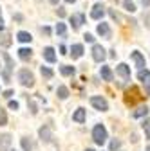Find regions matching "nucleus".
Here are the masks:
<instances>
[{
    "label": "nucleus",
    "instance_id": "nucleus-21",
    "mask_svg": "<svg viewBox=\"0 0 150 151\" xmlns=\"http://www.w3.org/2000/svg\"><path fill=\"white\" fill-rule=\"evenodd\" d=\"M56 96H58V99H67L69 97V88L67 86H63V85H60L58 88H56Z\"/></svg>",
    "mask_w": 150,
    "mask_h": 151
},
{
    "label": "nucleus",
    "instance_id": "nucleus-43",
    "mask_svg": "<svg viewBox=\"0 0 150 151\" xmlns=\"http://www.w3.org/2000/svg\"><path fill=\"white\" fill-rule=\"evenodd\" d=\"M145 92H146V96H150V85H145Z\"/></svg>",
    "mask_w": 150,
    "mask_h": 151
},
{
    "label": "nucleus",
    "instance_id": "nucleus-1",
    "mask_svg": "<svg viewBox=\"0 0 150 151\" xmlns=\"http://www.w3.org/2000/svg\"><path fill=\"white\" fill-rule=\"evenodd\" d=\"M92 139H94V142L98 146H103L108 139V133H107V128L103 124H96L94 128H92Z\"/></svg>",
    "mask_w": 150,
    "mask_h": 151
},
{
    "label": "nucleus",
    "instance_id": "nucleus-24",
    "mask_svg": "<svg viewBox=\"0 0 150 151\" xmlns=\"http://www.w3.org/2000/svg\"><path fill=\"white\" fill-rule=\"evenodd\" d=\"M60 72H62V76H74L76 68L71 67V65H62V67H60Z\"/></svg>",
    "mask_w": 150,
    "mask_h": 151
},
{
    "label": "nucleus",
    "instance_id": "nucleus-34",
    "mask_svg": "<svg viewBox=\"0 0 150 151\" xmlns=\"http://www.w3.org/2000/svg\"><path fill=\"white\" fill-rule=\"evenodd\" d=\"M83 40L89 42V43H94V36H92L90 32H85V34H83Z\"/></svg>",
    "mask_w": 150,
    "mask_h": 151
},
{
    "label": "nucleus",
    "instance_id": "nucleus-29",
    "mask_svg": "<svg viewBox=\"0 0 150 151\" xmlns=\"http://www.w3.org/2000/svg\"><path fill=\"white\" fill-rule=\"evenodd\" d=\"M40 72H42V76H44L45 79H51L52 76H54V72H52L49 67H40Z\"/></svg>",
    "mask_w": 150,
    "mask_h": 151
},
{
    "label": "nucleus",
    "instance_id": "nucleus-12",
    "mask_svg": "<svg viewBox=\"0 0 150 151\" xmlns=\"http://www.w3.org/2000/svg\"><path fill=\"white\" fill-rule=\"evenodd\" d=\"M85 119H87V111H85V108H78L76 111L72 113V121H74V122H78V124L85 122Z\"/></svg>",
    "mask_w": 150,
    "mask_h": 151
},
{
    "label": "nucleus",
    "instance_id": "nucleus-30",
    "mask_svg": "<svg viewBox=\"0 0 150 151\" xmlns=\"http://www.w3.org/2000/svg\"><path fill=\"white\" fill-rule=\"evenodd\" d=\"M7 124V113L4 108H0V126H6Z\"/></svg>",
    "mask_w": 150,
    "mask_h": 151
},
{
    "label": "nucleus",
    "instance_id": "nucleus-9",
    "mask_svg": "<svg viewBox=\"0 0 150 151\" xmlns=\"http://www.w3.org/2000/svg\"><path fill=\"white\" fill-rule=\"evenodd\" d=\"M96 31H98V34H100L101 38H107V40H110V36H112V31H110V27H108V24H105V22H101V24H98V27H96Z\"/></svg>",
    "mask_w": 150,
    "mask_h": 151
},
{
    "label": "nucleus",
    "instance_id": "nucleus-19",
    "mask_svg": "<svg viewBox=\"0 0 150 151\" xmlns=\"http://www.w3.org/2000/svg\"><path fill=\"white\" fill-rule=\"evenodd\" d=\"M16 40H18V42H22V43H29V42L33 40V36H31L27 31H20V32L16 34Z\"/></svg>",
    "mask_w": 150,
    "mask_h": 151
},
{
    "label": "nucleus",
    "instance_id": "nucleus-33",
    "mask_svg": "<svg viewBox=\"0 0 150 151\" xmlns=\"http://www.w3.org/2000/svg\"><path fill=\"white\" fill-rule=\"evenodd\" d=\"M29 108H31V113H33V115H36V113H38V108H36V104H34L33 99H29Z\"/></svg>",
    "mask_w": 150,
    "mask_h": 151
},
{
    "label": "nucleus",
    "instance_id": "nucleus-45",
    "mask_svg": "<svg viewBox=\"0 0 150 151\" xmlns=\"http://www.w3.org/2000/svg\"><path fill=\"white\" fill-rule=\"evenodd\" d=\"M0 24H4V18H2V11H0Z\"/></svg>",
    "mask_w": 150,
    "mask_h": 151
},
{
    "label": "nucleus",
    "instance_id": "nucleus-42",
    "mask_svg": "<svg viewBox=\"0 0 150 151\" xmlns=\"http://www.w3.org/2000/svg\"><path fill=\"white\" fill-rule=\"evenodd\" d=\"M60 54H67V47L65 45H60Z\"/></svg>",
    "mask_w": 150,
    "mask_h": 151
},
{
    "label": "nucleus",
    "instance_id": "nucleus-22",
    "mask_svg": "<svg viewBox=\"0 0 150 151\" xmlns=\"http://www.w3.org/2000/svg\"><path fill=\"white\" fill-rule=\"evenodd\" d=\"M2 58H4V61H6V70H9V72H11V70L15 68V63H13V58H11V56H9L7 52H4V54H2Z\"/></svg>",
    "mask_w": 150,
    "mask_h": 151
},
{
    "label": "nucleus",
    "instance_id": "nucleus-18",
    "mask_svg": "<svg viewBox=\"0 0 150 151\" xmlns=\"http://www.w3.org/2000/svg\"><path fill=\"white\" fill-rule=\"evenodd\" d=\"M11 34L9 32H6V31H2L0 32V45L2 47H11Z\"/></svg>",
    "mask_w": 150,
    "mask_h": 151
},
{
    "label": "nucleus",
    "instance_id": "nucleus-5",
    "mask_svg": "<svg viewBox=\"0 0 150 151\" xmlns=\"http://www.w3.org/2000/svg\"><path fill=\"white\" fill-rule=\"evenodd\" d=\"M105 58H107L105 49H103L101 45H92V60H94V61H98V63H101Z\"/></svg>",
    "mask_w": 150,
    "mask_h": 151
},
{
    "label": "nucleus",
    "instance_id": "nucleus-10",
    "mask_svg": "<svg viewBox=\"0 0 150 151\" xmlns=\"http://www.w3.org/2000/svg\"><path fill=\"white\" fill-rule=\"evenodd\" d=\"M103 14H105L103 4H96L94 7H92V11H90V18H92V20H101Z\"/></svg>",
    "mask_w": 150,
    "mask_h": 151
},
{
    "label": "nucleus",
    "instance_id": "nucleus-35",
    "mask_svg": "<svg viewBox=\"0 0 150 151\" xmlns=\"http://www.w3.org/2000/svg\"><path fill=\"white\" fill-rule=\"evenodd\" d=\"M108 14H110V18H114L116 22H119V14H118L114 9H108Z\"/></svg>",
    "mask_w": 150,
    "mask_h": 151
},
{
    "label": "nucleus",
    "instance_id": "nucleus-20",
    "mask_svg": "<svg viewBox=\"0 0 150 151\" xmlns=\"http://www.w3.org/2000/svg\"><path fill=\"white\" fill-rule=\"evenodd\" d=\"M138 78H139V81L143 83V85H150V70H139V74H138Z\"/></svg>",
    "mask_w": 150,
    "mask_h": 151
},
{
    "label": "nucleus",
    "instance_id": "nucleus-47",
    "mask_svg": "<svg viewBox=\"0 0 150 151\" xmlns=\"http://www.w3.org/2000/svg\"><path fill=\"white\" fill-rule=\"evenodd\" d=\"M85 151H94V149H90V147H89V149H85Z\"/></svg>",
    "mask_w": 150,
    "mask_h": 151
},
{
    "label": "nucleus",
    "instance_id": "nucleus-16",
    "mask_svg": "<svg viewBox=\"0 0 150 151\" xmlns=\"http://www.w3.org/2000/svg\"><path fill=\"white\" fill-rule=\"evenodd\" d=\"M31 56H33V50H31L29 47L18 49V58H20L22 61H29V60H31Z\"/></svg>",
    "mask_w": 150,
    "mask_h": 151
},
{
    "label": "nucleus",
    "instance_id": "nucleus-41",
    "mask_svg": "<svg viewBox=\"0 0 150 151\" xmlns=\"http://www.w3.org/2000/svg\"><path fill=\"white\" fill-rule=\"evenodd\" d=\"M42 32H44V34H47V36H49V34H51V29H49V27H47V25H45V27H42Z\"/></svg>",
    "mask_w": 150,
    "mask_h": 151
},
{
    "label": "nucleus",
    "instance_id": "nucleus-6",
    "mask_svg": "<svg viewBox=\"0 0 150 151\" xmlns=\"http://www.w3.org/2000/svg\"><path fill=\"white\" fill-rule=\"evenodd\" d=\"M13 139L9 133H0V151H11Z\"/></svg>",
    "mask_w": 150,
    "mask_h": 151
},
{
    "label": "nucleus",
    "instance_id": "nucleus-40",
    "mask_svg": "<svg viewBox=\"0 0 150 151\" xmlns=\"http://www.w3.org/2000/svg\"><path fill=\"white\" fill-rule=\"evenodd\" d=\"M143 7H150V0H139Z\"/></svg>",
    "mask_w": 150,
    "mask_h": 151
},
{
    "label": "nucleus",
    "instance_id": "nucleus-14",
    "mask_svg": "<svg viewBox=\"0 0 150 151\" xmlns=\"http://www.w3.org/2000/svg\"><path fill=\"white\" fill-rule=\"evenodd\" d=\"M42 54H44V60H45L47 63H54V61H56V54H54V49H52V47H45Z\"/></svg>",
    "mask_w": 150,
    "mask_h": 151
},
{
    "label": "nucleus",
    "instance_id": "nucleus-36",
    "mask_svg": "<svg viewBox=\"0 0 150 151\" xmlns=\"http://www.w3.org/2000/svg\"><path fill=\"white\" fill-rule=\"evenodd\" d=\"M13 93H15L13 90H6V92L2 93V97H6V99H11V96H13Z\"/></svg>",
    "mask_w": 150,
    "mask_h": 151
},
{
    "label": "nucleus",
    "instance_id": "nucleus-28",
    "mask_svg": "<svg viewBox=\"0 0 150 151\" xmlns=\"http://www.w3.org/2000/svg\"><path fill=\"white\" fill-rule=\"evenodd\" d=\"M123 7H125V11H128V13H134V11H136V6H134L132 0H123Z\"/></svg>",
    "mask_w": 150,
    "mask_h": 151
},
{
    "label": "nucleus",
    "instance_id": "nucleus-13",
    "mask_svg": "<svg viewBox=\"0 0 150 151\" xmlns=\"http://www.w3.org/2000/svg\"><path fill=\"white\" fill-rule=\"evenodd\" d=\"M132 61L136 63V67L141 70V68H145V56L141 54V52H138V50H134L132 52Z\"/></svg>",
    "mask_w": 150,
    "mask_h": 151
},
{
    "label": "nucleus",
    "instance_id": "nucleus-11",
    "mask_svg": "<svg viewBox=\"0 0 150 151\" xmlns=\"http://www.w3.org/2000/svg\"><path fill=\"white\" fill-rule=\"evenodd\" d=\"M116 74H119L125 81H128V79H130V67H128L127 63H119V65L116 67Z\"/></svg>",
    "mask_w": 150,
    "mask_h": 151
},
{
    "label": "nucleus",
    "instance_id": "nucleus-26",
    "mask_svg": "<svg viewBox=\"0 0 150 151\" xmlns=\"http://www.w3.org/2000/svg\"><path fill=\"white\" fill-rule=\"evenodd\" d=\"M141 128H143V131H145L146 139L150 140V119H143V122H141Z\"/></svg>",
    "mask_w": 150,
    "mask_h": 151
},
{
    "label": "nucleus",
    "instance_id": "nucleus-48",
    "mask_svg": "<svg viewBox=\"0 0 150 151\" xmlns=\"http://www.w3.org/2000/svg\"><path fill=\"white\" fill-rule=\"evenodd\" d=\"M145 151H150V146H148V147H146V149H145Z\"/></svg>",
    "mask_w": 150,
    "mask_h": 151
},
{
    "label": "nucleus",
    "instance_id": "nucleus-31",
    "mask_svg": "<svg viewBox=\"0 0 150 151\" xmlns=\"http://www.w3.org/2000/svg\"><path fill=\"white\" fill-rule=\"evenodd\" d=\"M121 147V140H118V139H114L110 142V151H118Z\"/></svg>",
    "mask_w": 150,
    "mask_h": 151
},
{
    "label": "nucleus",
    "instance_id": "nucleus-25",
    "mask_svg": "<svg viewBox=\"0 0 150 151\" xmlns=\"http://www.w3.org/2000/svg\"><path fill=\"white\" fill-rule=\"evenodd\" d=\"M22 149L24 151H33V142L29 140V137H22Z\"/></svg>",
    "mask_w": 150,
    "mask_h": 151
},
{
    "label": "nucleus",
    "instance_id": "nucleus-38",
    "mask_svg": "<svg viewBox=\"0 0 150 151\" xmlns=\"http://www.w3.org/2000/svg\"><path fill=\"white\" fill-rule=\"evenodd\" d=\"M56 14H58L60 18H63V16H65V9H63V7H58V9H56Z\"/></svg>",
    "mask_w": 150,
    "mask_h": 151
},
{
    "label": "nucleus",
    "instance_id": "nucleus-44",
    "mask_svg": "<svg viewBox=\"0 0 150 151\" xmlns=\"http://www.w3.org/2000/svg\"><path fill=\"white\" fill-rule=\"evenodd\" d=\"M49 2H51L52 6H56V4H58V0H49Z\"/></svg>",
    "mask_w": 150,
    "mask_h": 151
},
{
    "label": "nucleus",
    "instance_id": "nucleus-3",
    "mask_svg": "<svg viewBox=\"0 0 150 151\" xmlns=\"http://www.w3.org/2000/svg\"><path fill=\"white\" fill-rule=\"evenodd\" d=\"M143 99V96H141V92H139V88L138 86H130V88H127V92H125V103L127 104H130V106H134L138 101H141Z\"/></svg>",
    "mask_w": 150,
    "mask_h": 151
},
{
    "label": "nucleus",
    "instance_id": "nucleus-37",
    "mask_svg": "<svg viewBox=\"0 0 150 151\" xmlns=\"http://www.w3.org/2000/svg\"><path fill=\"white\" fill-rule=\"evenodd\" d=\"M7 106H9V110H18V103L16 101H9Z\"/></svg>",
    "mask_w": 150,
    "mask_h": 151
},
{
    "label": "nucleus",
    "instance_id": "nucleus-23",
    "mask_svg": "<svg viewBox=\"0 0 150 151\" xmlns=\"http://www.w3.org/2000/svg\"><path fill=\"white\" fill-rule=\"evenodd\" d=\"M146 113H148V108H146V106H139V108L132 113V117H134V119H141V117L146 115Z\"/></svg>",
    "mask_w": 150,
    "mask_h": 151
},
{
    "label": "nucleus",
    "instance_id": "nucleus-15",
    "mask_svg": "<svg viewBox=\"0 0 150 151\" xmlns=\"http://www.w3.org/2000/svg\"><path fill=\"white\" fill-rule=\"evenodd\" d=\"M100 76L103 78V81H112V79H114V74H112L110 67H107V65H103L100 68Z\"/></svg>",
    "mask_w": 150,
    "mask_h": 151
},
{
    "label": "nucleus",
    "instance_id": "nucleus-7",
    "mask_svg": "<svg viewBox=\"0 0 150 151\" xmlns=\"http://www.w3.org/2000/svg\"><path fill=\"white\" fill-rule=\"evenodd\" d=\"M71 24H72V29H74V31L80 29V27L85 24V16H83L82 13H74V14L71 16Z\"/></svg>",
    "mask_w": 150,
    "mask_h": 151
},
{
    "label": "nucleus",
    "instance_id": "nucleus-49",
    "mask_svg": "<svg viewBox=\"0 0 150 151\" xmlns=\"http://www.w3.org/2000/svg\"><path fill=\"white\" fill-rule=\"evenodd\" d=\"M11 151H16V149H11Z\"/></svg>",
    "mask_w": 150,
    "mask_h": 151
},
{
    "label": "nucleus",
    "instance_id": "nucleus-27",
    "mask_svg": "<svg viewBox=\"0 0 150 151\" xmlns=\"http://www.w3.org/2000/svg\"><path fill=\"white\" fill-rule=\"evenodd\" d=\"M56 34H60V36H65V32H67V25L63 24V22H58L56 24Z\"/></svg>",
    "mask_w": 150,
    "mask_h": 151
},
{
    "label": "nucleus",
    "instance_id": "nucleus-32",
    "mask_svg": "<svg viewBox=\"0 0 150 151\" xmlns=\"http://www.w3.org/2000/svg\"><path fill=\"white\" fill-rule=\"evenodd\" d=\"M2 78H4V83H9L11 81V72L9 70H2Z\"/></svg>",
    "mask_w": 150,
    "mask_h": 151
},
{
    "label": "nucleus",
    "instance_id": "nucleus-17",
    "mask_svg": "<svg viewBox=\"0 0 150 151\" xmlns=\"http://www.w3.org/2000/svg\"><path fill=\"white\" fill-rule=\"evenodd\" d=\"M71 56H72L74 60L82 58V56H83V45H80V43H74V45L71 47Z\"/></svg>",
    "mask_w": 150,
    "mask_h": 151
},
{
    "label": "nucleus",
    "instance_id": "nucleus-4",
    "mask_svg": "<svg viewBox=\"0 0 150 151\" xmlns=\"http://www.w3.org/2000/svg\"><path fill=\"white\" fill-rule=\"evenodd\" d=\"M90 104L94 106L96 110H100V111H107V110H108V103H107V99L101 97V96H92V97H90Z\"/></svg>",
    "mask_w": 150,
    "mask_h": 151
},
{
    "label": "nucleus",
    "instance_id": "nucleus-39",
    "mask_svg": "<svg viewBox=\"0 0 150 151\" xmlns=\"http://www.w3.org/2000/svg\"><path fill=\"white\" fill-rule=\"evenodd\" d=\"M13 18H15L16 22H22V20H24V16H22L20 13H16V14H13Z\"/></svg>",
    "mask_w": 150,
    "mask_h": 151
},
{
    "label": "nucleus",
    "instance_id": "nucleus-2",
    "mask_svg": "<svg viewBox=\"0 0 150 151\" xmlns=\"http://www.w3.org/2000/svg\"><path fill=\"white\" fill-rule=\"evenodd\" d=\"M18 81L22 83V86L31 88V86H34V76L29 68H20L18 70Z\"/></svg>",
    "mask_w": 150,
    "mask_h": 151
},
{
    "label": "nucleus",
    "instance_id": "nucleus-46",
    "mask_svg": "<svg viewBox=\"0 0 150 151\" xmlns=\"http://www.w3.org/2000/svg\"><path fill=\"white\" fill-rule=\"evenodd\" d=\"M65 2H67V4H74V2H76V0H65Z\"/></svg>",
    "mask_w": 150,
    "mask_h": 151
},
{
    "label": "nucleus",
    "instance_id": "nucleus-8",
    "mask_svg": "<svg viewBox=\"0 0 150 151\" xmlns=\"http://www.w3.org/2000/svg\"><path fill=\"white\" fill-rule=\"evenodd\" d=\"M38 137L42 139V142H51L52 140V131H51V128L49 126H42L38 129Z\"/></svg>",
    "mask_w": 150,
    "mask_h": 151
}]
</instances>
